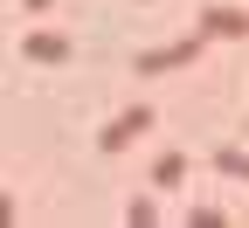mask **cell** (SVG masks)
Masks as SVG:
<instances>
[{"mask_svg": "<svg viewBox=\"0 0 249 228\" xmlns=\"http://www.w3.org/2000/svg\"><path fill=\"white\" fill-rule=\"evenodd\" d=\"M201 35H249V21H242L235 7H208V14H201Z\"/></svg>", "mask_w": 249, "mask_h": 228, "instance_id": "cell-1", "label": "cell"}, {"mask_svg": "<svg viewBox=\"0 0 249 228\" xmlns=\"http://www.w3.org/2000/svg\"><path fill=\"white\" fill-rule=\"evenodd\" d=\"M152 124V111H124L118 124H104V145H132V132H145Z\"/></svg>", "mask_w": 249, "mask_h": 228, "instance_id": "cell-2", "label": "cell"}, {"mask_svg": "<svg viewBox=\"0 0 249 228\" xmlns=\"http://www.w3.org/2000/svg\"><path fill=\"white\" fill-rule=\"evenodd\" d=\"M28 55H35V62H49V55H55V62H62V42H49V35H28Z\"/></svg>", "mask_w": 249, "mask_h": 228, "instance_id": "cell-3", "label": "cell"}]
</instances>
